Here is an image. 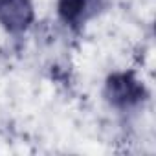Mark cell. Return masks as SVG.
Here are the masks:
<instances>
[{"label": "cell", "instance_id": "1", "mask_svg": "<svg viewBox=\"0 0 156 156\" xmlns=\"http://www.w3.org/2000/svg\"><path fill=\"white\" fill-rule=\"evenodd\" d=\"M107 98L118 108H130L145 99V88L132 73H114L107 81Z\"/></svg>", "mask_w": 156, "mask_h": 156}, {"label": "cell", "instance_id": "2", "mask_svg": "<svg viewBox=\"0 0 156 156\" xmlns=\"http://www.w3.org/2000/svg\"><path fill=\"white\" fill-rule=\"evenodd\" d=\"M33 22L30 0H0V24L11 33H22Z\"/></svg>", "mask_w": 156, "mask_h": 156}, {"label": "cell", "instance_id": "3", "mask_svg": "<svg viewBox=\"0 0 156 156\" xmlns=\"http://www.w3.org/2000/svg\"><path fill=\"white\" fill-rule=\"evenodd\" d=\"M94 0H59V17L64 24L79 28L92 13Z\"/></svg>", "mask_w": 156, "mask_h": 156}]
</instances>
